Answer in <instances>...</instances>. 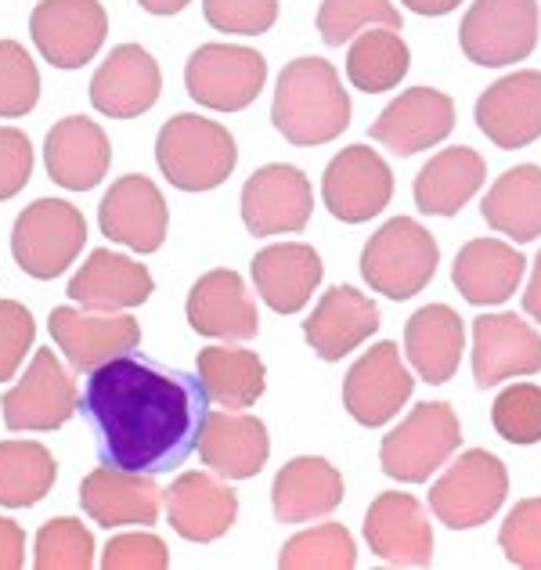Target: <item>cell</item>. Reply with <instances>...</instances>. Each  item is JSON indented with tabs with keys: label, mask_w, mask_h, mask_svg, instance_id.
<instances>
[{
	"label": "cell",
	"mask_w": 541,
	"mask_h": 570,
	"mask_svg": "<svg viewBox=\"0 0 541 570\" xmlns=\"http://www.w3.org/2000/svg\"><path fill=\"white\" fill-rule=\"evenodd\" d=\"M80 412L98 441L101 466L170 473L199 448L209 394L199 376L141 354H119L87 372Z\"/></svg>",
	"instance_id": "1"
},
{
	"label": "cell",
	"mask_w": 541,
	"mask_h": 570,
	"mask_svg": "<svg viewBox=\"0 0 541 570\" xmlns=\"http://www.w3.org/2000/svg\"><path fill=\"white\" fill-rule=\"evenodd\" d=\"M270 124L293 145L336 141L351 127V95L343 91L340 72L325 58H296L278 72Z\"/></svg>",
	"instance_id": "2"
},
{
	"label": "cell",
	"mask_w": 541,
	"mask_h": 570,
	"mask_svg": "<svg viewBox=\"0 0 541 570\" xmlns=\"http://www.w3.org/2000/svg\"><path fill=\"white\" fill-rule=\"evenodd\" d=\"M156 163L180 191H209L224 185L238 163L235 138L214 119L180 112L167 119L156 141Z\"/></svg>",
	"instance_id": "3"
},
{
	"label": "cell",
	"mask_w": 541,
	"mask_h": 570,
	"mask_svg": "<svg viewBox=\"0 0 541 570\" xmlns=\"http://www.w3.org/2000/svg\"><path fill=\"white\" fill-rule=\"evenodd\" d=\"M437 238L412 217H394L368 238L365 253H361V275L375 293L409 299L426 289V282L437 272Z\"/></svg>",
	"instance_id": "4"
},
{
	"label": "cell",
	"mask_w": 541,
	"mask_h": 570,
	"mask_svg": "<svg viewBox=\"0 0 541 570\" xmlns=\"http://www.w3.org/2000/svg\"><path fill=\"white\" fill-rule=\"evenodd\" d=\"M87 243V220L62 199H37L14 220L11 253L29 278H58L80 257Z\"/></svg>",
	"instance_id": "5"
},
{
	"label": "cell",
	"mask_w": 541,
	"mask_h": 570,
	"mask_svg": "<svg viewBox=\"0 0 541 570\" xmlns=\"http://www.w3.org/2000/svg\"><path fill=\"white\" fill-rule=\"evenodd\" d=\"M509 494V473L499 455L473 448L430 488V509L444 528L470 531L488 523Z\"/></svg>",
	"instance_id": "6"
},
{
	"label": "cell",
	"mask_w": 541,
	"mask_h": 570,
	"mask_svg": "<svg viewBox=\"0 0 541 570\" xmlns=\"http://www.w3.org/2000/svg\"><path fill=\"white\" fill-rule=\"evenodd\" d=\"M459 444H462V426L455 419V409L444 401L419 404L397 430H390L383 438L380 444L383 473L404 480V484H419L430 473H437L455 455Z\"/></svg>",
	"instance_id": "7"
},
{
	"label": "cell",
	"mask_w": 541,
	"mask_h": 570,
	"mask_svg": "<svg viewBox=\"0 0 541 570\" xmlns=\"http://www.w3.org/2000/svg\"><path fill=\"white\" fill-rule=\"evenodd\" d=\"M470 62L502 69L523 62L538 43V0H476L459 26Z\"/></svg>",
	"instance_id": "8"
},
{
	"label": "cell",
	"mask_w": 541,
	"mask_h": 570,
	"mask_svg": "<svg viewBox=\"0 0 541 570\" xmlns=\"http://www.w3.org/2000/svg\"><path fill=\"white\" fill-rule=\"evenodd\" d=\"M264 55L243 43H203L185 66L188 95L217 112H243L264 91Z\"/></svg>",
	"instance_id": "9"
},
{
	"label": "cell",
	"mask_w": 541,
	"mask_h": 570,
	"mask_svg": "<svg viewBox=\"0 0 541 570\" xmlns=\"http://www.w3.org/2000/svg\"><path fill=\"white\" fill-rule=\"evenodd\" d=\"M29 33L55 69H80L109 37V14L98 0H43L29 14Z\"/></svg>",
	"instance_id": "10"
},
{
	"label": "cell",
	"mask_w": 541,
	"mask_h": 570,
	"mask_svg": "<svg viewBox=\"0 0 541 570\" xmlns=\"http://www.w3.org/2000/svg\"><path fill=\"white\" fill-rule=\"evenodd\" d=\"M0 409H4L8 430L43 433V430L66 426L69 419L77 415L80 394H77V383L66 376V368L58 365V357L48 347L33 354L26 376L8 390Z\"/></svg>",
	"instance_id": "11"
},
{
	"label": "cell",
	"mask_w": 541,
	"mask_h": 570,
	"mask_svg": "<svg viewBox=\"0 0 541 570\" xmlns=\"http://www.w3.org/2000/svg\"><path fill=\"white\" fill-rule=\"evenodd\" d=\"M322 195L328 214L343 224H361L383 214L394 195V174L386 159L368 145H351L328 163Z\"/></svg>",
	"instance_id": "12"
},
{
	"label": "cell",
	"mask_w": 541,
	"mask_h": 570,
	"mask_svg": "<svg viewBox=\"0 0 541 570\" xmlns=\"http://www.w3.org/2000/svg\"><path fill=\"white\" fill-rule=\"evenodd\" d=\"M314 209V191L304 170L289 163H270L249 177L243 188V220L253 235L304 232Z\"/></svg>",
	"instance_id": "13"
},
{
	"label": "cell",
	"mask_w": 541,
	"mask_h": 570,
	"mask_svg": "<svg viewBox=\"0 0 541 570\" xmlns=\"http://www.w3.org/2000/svg\"><path fill=\"white\" fill-rule=\"evenodd\" d=\"M48 328L55 347L77 372H95L119 354L138 351L141 343V325L130 314H80L77 307H55Z\"/></svg>",
	"instance_id": "14"
},
{
	"label": "cell",
	"mask_w": 541,
	"mask_h": 570,
	"mask_svg": "<svg viewBox=\"0 0 541 570\" xmlns=\"http://www.w3.org/2000/svg\"><path fill=\"white\" fill-rule=\"evenodd\" d=\"M101 232L119 246H130L134 253H156L170 228L167 203L163 191L141 174H127L105 191L98 206Z\"/></svg>",
	"instance_id": "15"
},
{
	"label": "cell",
	"mask_w": 541,
	"mask_h": 570,
	"mask_svg": "<svg viewBox=\"0 0 541 570\" xmlns=\"http://www.w3.org/2000/svg\"><path fill=\"white\" fill-rule=\"evenodd\" d=\"M541 372V336L517 314H484L473 322V380L499 386L513 376Z\"/></svg>",
	"instance_id": "16"
},
{
	"label": "cell",
	"mask_w": 541,
	"mask_h": 570,
	"mask_svg": "<svg viewBox=\"0 0 541 570\" xmlns=\"http://www.w3.org/2000/svg\"><path fill=\"white\" fill-rule=\"evenodd\" d=\"M476 127L505 153L541 138V72L523 69L494 80L476 101Z\"/></svg>",
	"instance_id": "17"
},
{
	"label": "cell",
	"mask_w": 541,
	"mask_h": 570,
	"mask_svg": "<svg viewBox=\"0 0 541 570\" xmlns=\"http://www.w3.org/2000/svg\"><path fill=\"white\" fill-rule=\"evenodd\" d=\"M455 130V101L433 87H412L397 95L372 124V138L397 156H415L423 148L441 145Z\"/></svg>",
	"instance_id": "18"
},
{
	"label": "cell",
	"mask_w": 541,
	"mask_h": 570,
	"mask_svg": "<svg viewBox=\"0 0 541 570\" xmlns=\"http://www.w3.org/2000/svg\"><path fill=\"white\" fill-rule=\"evenodd\" d=\"M163 72L138 43H119L90 80V105L109 119H134L159 101Z\"/></svg>",
	"instance_id": "19"
},
{
	"label": "cell",
	"mask_w": 541,
	"mask_h": 570,
	"mask_svg": "<svg viewBox=\"0 0 541 570\" xmlns=\"http://www.w3.org/2000/svg\"><path fill=\"white\" fill-rule=\"evenodd\" d=\"M412 386L415 380L401 362L397 343H380L347 372L343 401H347V412L361 426H383L404 409V401L412 397Z\"/></svg>",
	"instance_id": "20"
},
{
	"label": "cell",
	"mask_w": 541,
	"mask_h": 570,
	"mask_svg": "<svg viewBox=\"0 0 541 570\" xmlns=\"http://www.w3.org/2000/svg\"><path fill=\"white\" fill-rule=\"evenodd\" d=\"M365 542L380 560L397 567H426L433 560V531L426 509L412 494L386 491L368 505Z\"/></svg>",
	"instance_id": "21"
},
{
	"label": "cell",
	"mask_w": 541,
	"mask_h": 570,
	"mask_svg": "<svg viewBox=\"0 0 541 570\" xmlns=\"http://www.w3.org/2000/svg\"><path fill=\"white\" fill-rule=\"evenodd\" d=\"M159 499L163 491L156 488L153 473H130L119 466H101L95 473L83 476L80 484V505L83 513L109 528H127V523H138L148 528L159 517Z\"/></svg>",
	"instance_id": "22"
},
{
	"label": "cell",
	"mask_w": 541,
	"mask_h": 570,
	"mask_svg": "<svg viewBox=\"0 0 541 570\" xmlns=\"http://www.w3.org/2000/svg\"><path fill=\"white\" fill-rule=\"evenodd\" d=\"M43 163L55 185L69 191H90L112 163V145L105 130L87 116H66L48 130L43 141Z\"/></svg>",
	"instance_id": "23"
},
{
	"label": "cell",
	"mask_w": 541,
	"mask_h": 570,
	"mask_svg": "<svg viewBox=\"0 0 541 570\" xmlns=\"http://www.w3.org/2000/svg\"><path fill=\"white\" fill-rule=\"evenodd\" d=\"M188 322L195 333L214 340H253L260 314L238 272H209L188 293Z\"/></svg>",
	"instance_id": "24"
},
{
	"label": "cell",
	"mask_w": 541,
	"mask_h": 570,
	"mask_svg": "<svg viewBox=\"0 0 541 570\" xmlns=\"http://www.w3.org/2000/svg\"><path fill=\"white\" fill-rule=\"evenodd\" d=\"M270 455L267 426L257 415H246L238 409L214 412L206 419L199 438V459L224 480H246L264 470Z\"/></svg>",
	"instance_id": "25"
},
{
	"label": "cell",
	"mask_w": 541,
	"mask_h": 570,
	"mask_svg": "<svg viewBox=\"0 0 541 570\" xmlns=\"http://www.w3.org/2000/svg\"><path fill=\"white\" fill-rule=\"evenodd\" d=\"M167 517L188 542H217L238 517V499L214 473H185L167 491Z\"/></svg>",
	"instance_id": "26"
},
{
	"label": "cell",
	"mask_w": 541,
	"mask_h": 570,
	"mask_svg": "<svg viewBox=\"0 0 541 570\" xmlns=\"http://www.w3.org/2000/svg\"><path fill=\"white\" fill-rule=\"evenodd\" d=\"M375 328H380V307L365 293H357L354 285H336L311 311V318L304 322V336L318 351V357L340 362L343 354L361 347Z\"/></svg>",
	"instance_id": "27"
},
{
	"label": "cell",
	"mask_w": 541,
	"mask_h": 570,
	"mask_svg": "<svg viewBox=\"0 0 541 570\" xmlns=\"http://www.w3.org/2000/svg\"><path fill=\"white\" fill-rule=\"evenodd\" d=\"M523 264H528L523 253H517L502 238H473L459 249L451 278H455V289L476 307L505 304L520 289Z\"/></svg>",
	"instance_id": "28"
},
{
	"label": "cell",
	"mask_w": 541,
	"mask_h": 570,
	"mask_svg": "<svg viewBox=\"0 0 541 570\" xmlns=\"http://www.w3.org/2000/svg\"><path fill=\"white\" fill-rule=\"evenodd\" d=\"M69 296L87 311H127L153 296V275L145 264L119 257L109 249H95L69 282Z\"/></svg>",
	"instance_id": "29"
},
{
	"label": "cell",
	"mask_w": 541,
	"mask_h": 570,
	"mask_svg": "<svg viewBox=\"0 0 541 570\" xmlns=\"http://www.w3.org/2000/svg\"><path fill=\"white\" fill-rule=\"evenodd\" d=\"M253 282L264 304L278 314H296L322 282V257L304 243H278L253 257Z\"/></svg>",
	"instance_id": "30"
},
{
	"label": "cell",
	"mask_w": 541,
	"mask_h": 570,
	"mask_svg": "<svg viewBox=\"0 0 541 570\" xmlns=\"http://www.w3.org/2000/svg\"><path fill=\"white\" fill-rule=\"evenodd\" d=\"M462 343L465 328L462 318L444 304H430L423 311H415L409 325H404V351L409 362L426 383L441 386L459 372L462 362Z\"/></svg>",
	"instance_id": "31"
},
{
	"label": "cell",
	"mask_w": 541,
	"mask_h": 570,
	"mask_svg": "<svg viewBox=\"0 0 541 570\" xmlns=\"http://www.w3.org/2000/svg\"><path fill=\"white\" fill-rule=\"evenodd\" d=\"M270 502H275V517L282 523H307L314 517H328L343 502V476L325 459H293L275 476Z\"/></svg>",
	"instance_id": "32"
},
{
	"label": "cell",
	"mask_w": 541,
	"mask_h": 570,
	"mask_svg": "<svg viewBox=\"0 0 541 570\" xmlns=\"http://www.w3.org/2000/svg\"><path fill=\"white\" fill-rule=\"evenodd\" d=\"M488 177V163L473 148H444L415 177V206L433 217H455Z\"/></svg>",
	"instance_id": "33"
},
{
	"label": "cell",
	"mask_w": 541,
	"mask_h": 570,
	"mask_svg": "<svg viewBox=\"0 0 541 570\" xmlns=\"http://www.w3.org/2000/svg\"><path fill=\"white\" fill-rule=\"evenodd\" d=\"M480 214L494 232L517 243H534L541 235V167L523 163V167L505 170L484 195Z\"/></svg>",
	"instance_id": "34"
},
{
	"label": "cell",
	"mask_w": 541,
	"mask_h": 570,
	"mask_svg": "<svg viewBox=\"0 0 541 570\" xmlns=\"http://www.w3.org/2000/svg\"><path fill=\"white\" fill-rule=\"evenodd\" d=\"M199 380L206 394L224 409H249L264 394L267 368L253 351L238 347H206L199 351Z\"/></svg>",
	"instance_id": "35"
},
{
	"label": "cell",
	"mask_w": 541,
	"mask_h": 570,
	"mask_svg": "<svg viewBox=\"0 0 541 570\" xmlns=\"http://www.w3.org/2000/svg\"><path fill=\"white\" fill-rule=\"evenodd\" d=\"M409 43L401 40L397 29H368V33H357V40L347 51V77L357 91L365 95H383L394 91L409 72Z\"/></svg>",
	"instance_id": "36"
},
{
	"label": "cell",
	"mask_w": 541,
	"mask_h": 570,
	"mask_svg": "<svg viewBox=\"0 0 541 570\" xmlns=\"http://www.w3.org/2000/svg\"><path fill=\"white\" fill-rule=\"evenodd\" d=\"M58 462L37 441H0V505L26 509L51 491Z\"/></svg>",
	"instance_id": "37"
},
{
	"label": "cell",
	"mask_w": 541,
	"mask_h": 570,
	"mask_svg": "<svg viewBox=\"0 0 541 570\" xmlns=\"http://www.w3.org/2000/svg\"><path fill=\"white\" fill-rule=\"evenodd\" d=\"M357 563L354 538L343 523H318L311 531H299L282 546V570H351Z\"/></svg>",
	"instance_id": "38"
},
{
	"label": "cell",
	"mask_w": 541,
	"mask_h": 570,
	"mask_svg": "<svg viewBox=\"0 0 541 570\" xmlns=\"http://www.w3.org/2000/svg\"><path fill=\"white\" fill-rule=\"evenodd\" d=\"M368 26L401 29V11L390 0H325L318 8V33L328 48H340Z\"/></svg>",
	"instance_id": "39"
},
{
	"label": "cell",
	"mask_w": 541,
	"mask_h": 570,
	"mask_svg": "<svg viewBox=\"0 0 541 570\" xmlns=\"http://www.w3.org/2000/svg\"><path fill=\"white\" fill-rule=\"evenodd\" d=\"M37 570H90L95 567V538L80 520L58 517L43 523L33 552Z\"/></svg>",
	"instance_id": "40"
},
{
	"label": "cell",
	"mask_w": 541,
	"mask_h": 570,
	"mask_svg": "<svg viewBox=\"0 0 541 570\" xmlns=\"http://www.w3.org/2000/svg\"><path fill=\"white\" fill-rule=\"evenodd\" d=\"M40 98V72L29 51L14 40H0V119L33 112Z\"/></svg>",
	"instance_id": "41"
},
{
	"label": "cell",
	"mask_w": 541,
	"mask_h": 570,
	"mask_svg": "<svg viewBox=\"0 0 541 570\" xmlns=\"http://www.w3.org/2000/svg\"><path fill=\"white\" fill-rule=\"evenodd\" d=\"M491 423L499 438L509 444H534L541 441V386L534 383H513L502 390L491 409Z\"/></svg>",
	"instance_id": "42"
},
{
	"label": "cell",
	"mask_w": 541,
	"mask_h": 570,
	"mask_svg": "<svg viewBox=\"0 0 541 570\" xmlns=\"http://www.w3.org/2000/svg\"><path fill=\"white\" fill-rule=\"evenodd\" d=\"M499 546L509 563L541 570V499H523L513 505L499 531Z\"/></svg>",
	"instance_id": "43"
},
{
	"label": "cell",
	"mask_w": 541,
	"mask_h": 570,
	"mask_svg": "<svg viewBox=\"0 0 541 570\" xmlns=\"http://www.w3.org/2000/svg\"><path fill=\"white\" fill-rule=\"evenodd\" d=\"M203 14L220 33L260 37L278 22V0H203Z\"/></svg>",
	"instance_id": "44"
},
{
	"label": "cell",
	"mask_w": 541,
	"mask_h": 570,
	"mask_svg": "<svg viewBox=\"0 0 541 570\" xmlns=\"http://www.w3.org/2000/svg\"><path fill=\"white\" fill-rule=\"evenodd\" d=\"M37 325L33 314L14 299H0V383L19 372L22 357L33 347Z\"/></svg>",
	"instance_id": "45"
},
{
	"label": "cell",
	"mask_w": 541,
	"mask_h": 570,
	"mask_svg": "<svg viewBox=\"0 0 541 570\" xmlns=\"http://www.w3.org/2000/svg\"><path fill=\"white\" fill-rule=\"evenodd\" d=\"M105 570H167L170 549L156 534H119L101 552Z\"/></svg>",
	"instance_id": "46"
},
{
	"label": "cell",
	"mask_w": 541,
	"mask_h": 570,
	"mask_svg": "<svg viewBox=\"0 0 541 570\" xmlns=\"http://www.w3.org/2000/svg\"><path fill=\"white\" fill-rule=\"evenodd\" d=\"M33 177V145L22 130L0 127V203L19 195Z\"/></svg>",
	"instance_id": "47"
},
{
	"label": "cell",
	"mask_w": 541,
	"mask_h": 570,
	"mask_svg": "<svg viewBox=\"0 0 541 570\" xmlns=\"http://www.w3.org/2000/svg\"><path fill=\"white\" fill-rule=\"evenodd\" d=\"M26 567V531L14 520L0 517V570Z\"/></svg>",
	"instance_id": "48"
},
{
	"label": "cell",
	"mask_w": 541,
	"mask_h": 570,
	"mask_svg": "<svg viewBox=\"0 0 541 570\" xmlns=\"http://www.w3.org/2000/svg\"><path fill=\"white\" fill-rule=\"evenodd\" d=\"M523 311H528L534 322H541V253L534 261V275H531L528 293H523Z\"/></svg>",
	"instance_id": "49"
},
{
	"label": "cell",
	"mask_w": 541,
	"mask_h": 570,
	"mask_svg": "<svg viewBox=\"0 0 541 570\" xmlns=\"http://www.w3.org/2000/svg\"><path fill=\"white\" fill-rule=\"evenodd\" d=\"M401 4H409L415 14H426V19H437V14L455 11L462 0H401Z\"/></svg>",
	"instance_id": "50"
},
{
	"label": "cell",
	"mask_w": 541,
	"mask_h": 570,
	"mask_svg": "<svg viewBox=\"0 0 541 570\" xmlns=\"http://www.w3.org/2000/svg\"><path fill=\"white\" fill-rule=\"evenodd\" d=\"M138 4L148 14H177V11H185L191 0H138Z\"/></svg>",
	"instance_id": "51"
}]
</instances>
